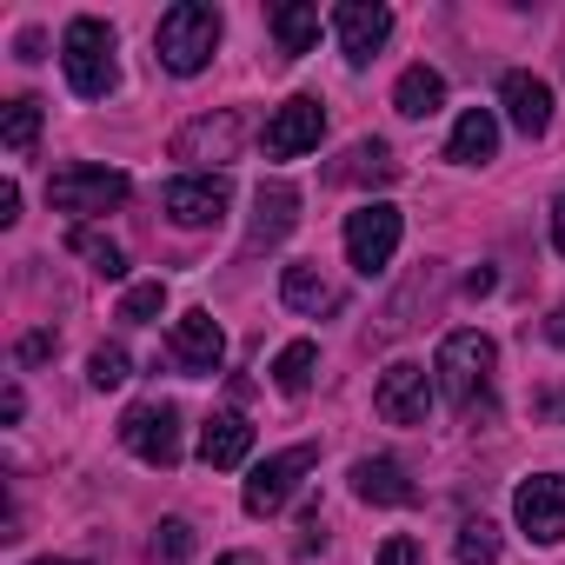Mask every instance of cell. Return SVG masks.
<instances>
[{
  "instance_id": "1",
  "label": "cell",
  "mask_w": 565,
  "mask_h": 565,
  "mask_svg": "<svg viewBox=\"0 0 565 565\" xmlns=\"http://www.w3.org/2000/svg\"><path fill=\"white\" fill-rule=\"evenodd\" d=\"M220 8H206V0H180V8H167L160 14V28H153V54H160V67L167 74H200L206 61H213V47H220Z\"/></svg>"
},
{
  "instance_id": "33",
  "label": "cell",
  "mask_w": 565,
  "mask_h": 565,
  "mask_svg": "<svg viewBox=\"0 0 565 565\" xmlns=\"http://www.w3.org/2000/svg\"><path fill=\"white\" fill-rule=\"evenodd\" d=\"M54 353V333H28L21 340V366H34V360H47Z\"/></svg>"
},
{
  "instance_id": "11",
  "label": "cell",
  "mask_w": 565,
  "mask_h": 565,
  "mask_svg": "<svg viewBox=\"0 0 565 565\" xmlns=\"http://www.w3.org/2000/svg\"><path fill=\"white\" fill-rule=\"evenodd\" d=\"M220 360H226V333H220V320H213L206 307L180 313V320H173V366H180L186 380H213Z\"/></svg>"
},
{
  "instance_id": "32",
  "label": "cell",
  "mask_w": 565,
  "mask_h": 565,
  "mask_svg": "<svg viewBox=\"0 0 565 565\" xmlns=\"http://www.w3.org/2000/svg\"><path fill=\"white\" fill-rule=\"evenodd\" d=\"M14 220H21V186L0 180V226H14Z\"/></svg>"
},
{
  "instance_id": "8",
  "label": "cell",
  "mask_w": 565,
  "mask_h": 565,
  "mask_svg": "<svg viewBox=\"0 0 565 565\" xmlns=\"http://www.w3.org/2000/svg\"><path fill=\"white\" fill-rule=\"evenodd\" d=\"M320 134H327V107H320L313 94H294L287 107H273L259 147H266V160H300V153L320 147Z\"/></svg>"
},
{
  "instance_id": "26",
  "label": "cell",
  "mask_w": 565,
  "mask_h": 565,
  "mask_svg": "<svg viewBox=\"0 0 565 565\" xmlns=\"http://www.w3.org/2000/svg\"><path fill=\"white\" fill-rule=\"evenodd\" d=\"M34 134H41V100H34V94L8 100V114H0V147H8V153H28Z\"/></svg>"
},
{
  "instance_id": "29",
  "label": "cell",
  "mask_w": 565,
  "mask_h": 565,
  "mask_svg": "<svg viewBox=\"0 0 565 565\" xmlns=\"http://www.w3.org/2000/svg\"><path fill=\"white\" fill-rule=\"evenodd\" d=\"M153 552H160V558H193V525H186V519H160Z\"/></svg>"
},
{
  "instance_id": "20",
  "label": "cell",
  "mask_w": 565,
  "mask_h": 565,
  "mask_svg": "<svg viewBox=\"0 0 565 565\" xmlns=\"http://www.w3.org/2000/svg\"><path fill=\"white\" fill-rule=\"evenodd\" d=\"M266 21H273V41H279V54H287V61H300L320 41V8H313V0H279Z\"/></svg>"
},
{
  "instance_id": "10",
  "label": "cell",
  "mask_w": 565,
  "mask_h": 565,
  "mask_svg": "<svg viewBox=\"0 0 565 565\" xmlns=\"http://www.w3.org/2000/svg\"><path fill=\"white\" fill-rule=\"evenodd\" d=\"M512 519L532 545H558L565 539V472H539L512 492Z\"/></svg>"
},
{
  "instance_id": "14",
  "label": "cell",
  "mask_w": 565,
  "mask_h": 565,
  "mask_svg": "<svg viewBox=\"0 0 565 565\" xmlns=\"http://www.w3.org/2000/svg\"><path fill=\"white\" fill-rule=\"evenodd\" d=\"M239 114H200L173 134V160H206V167H226L239 153Z\"/></svg>"
},
{
  "instance_id": "13",
  "label": "cell",
  "mask_w": 565,
  "mask_h": 565,
  "mask_svg": "<svg viewBox=\"0 0 565 565\" xmlns=\"http://www.w3.org/2000/svg\"><path fill=\"white\" fill-rule=\"evenodd\" d=\"M226 173H193V180H173L167 193H160V206H167V220L173 226H220L226 220Z\"/></svg>"
},
{
  "instance_id": "5",
  "label": "cell",
  "mask_w": 565,
  "mask_h": 565,
  "mask_svg": "<svg viewBox=\"0 0 565 565\" xmlns=\"http://www.w3.org/2000/svg\"><path fill=\"white\" fill-rule=\"evenodd\" d=\"M120 439H127V452H134L140 466L173 472V466H180V406H167V399H140V406H127Z\"/></svg>"
},
{
  "instance_id": "4",
  "label": "cell",
  "mask_w": 565,
  "mask_h": 565,
  "mask_svg": "<svg viewBox=\"0 0 565 565\" xmlns=\"http://www.w3.org/2000/svg\"><path fill=\"white\" fill-rule=\"evenodd\" d=\"M399 233H406V220L386 200H366L360 213H347V259H353V273H366V279L386 273L393 253H399Z\"/></svg>"
},
{
  "instance_id": "27",
  "label": "cell",
  "mask_w": 565,
  "mask_h": 565,
  "mask_svg": "<svg viewBox=\"0 0 565 565\" xmlns=\"http://www.w3.org/2000/svg\"><path fill=\"white\" fill-rule=\"evenodd\" d=\"M160 313H167V279H140V287H127V300H120L127 327H153Z\"/></svg>"
},
{
  "instance_id": "16",
  "label": "cell",
  "mask_w": 565,
  "mask_h": 565,
  "mask_svg": "<svg viewBox=\"0 0 565 565\" xmlns=\"http://www.w3.org/2000/svg\"><path fill=\"white\" fill-rule=\"evenodd\" d=\"M499 100H505V120H512L525 140H539V134L552 127V87H545L539 74H525V67L505 74V81H499Z\"/></svg>"
},
{
  "instance_id": "21",
  "label": "cell",
  "mask_w": 565,
  "mask_h": 565,
  "mask_svg": "<svg viewBox=\"0 0 565 565\" xmlns=\"http://www.w3.org/2000/svg\"><path fill=\"white\" fill-rule=\"evenodd\" d=\"M279 300H287L294 313H333L340 307V294H333V279L320 273V266H287V273H279Z\"/></svg>"
},
{
  "instance_id": "18",
  "label": "cell",
  "mask_w": 565,
  "mask_h": 565,
  "mask_svg": "<svg viewBox=\"0 0 565 565\" xmlns=\"http://www.w3.org/2000/svg\"><path fill=\"white\" fill-rule=\"evenodd\" d=\"M492 153H499V120H492V107H466L459 127H452V140H446V160H452V167H486Z\"/></svg>"
},
{
  "instance_id": "12",
  "label": "cell",
  "mask_w": 565,
  "mask_h": 565,
  "mask_svg": "<svg viewBox=\"0 0 565 565\" xmlns=\"http://www.w3.org/2000/svg\"><path fill=\"white\" fill-rule=\"evenodd\" d=\"M333 34H340L347 67H366L393 34V8H380V0H347V8H333Z\"/></svg>"
},
{
  "instance_id": "17",
  "label": "cell",
  "mask_w": 565,
  "mask_h": 565,
  "mask_svg": "<svg viewBox=\"0 0 565 565\" xmlns=\"http://www.w3.org/2000/svg\"><path fill=\"white\" fill-rule=\"evenodd\" d=\"M246 452H253V419H246V413H213V419L200 426V459H206L213 472L246 466Z\"/></svg>"
},
{
  "instance_id": "25",
  "label": "cell",
  "mask_w": 565,
  "mask_h": 565,
  "mask_svg": "<svg viewBox=\"0 0 565 565\" xmlns=\"http://www.w3.org/2000/svg\"><path fill=\"white\" fill-rule=\"evenodd\" d=\"M67 246H74V253H81L100 279H120V273H127V253H120L107 233H94V226H74V233H67Z\"/></svg>"
},
{
  "instance_id": "38",
  "label": "cell",
  "mask_w": 565,
  "mask_h": 565,
  "mask_svg": "<svg viewBox=\"0 0 565 565\" xmlns=\"http://www.w3.org/2000/svg\"><path fill=\"white\" fill-rule=\"evenodd\" d=\"M34 565H74V558H34Z\"/></svg>"
},
{
  "instance_id": "35",
  "label": "cell",
  "mask_w": 565,
  "mask_h": 565,
  "mask_svg": "<svg viewBox=\"0 0 565 565\" xmlns=\"http://www.w3.org/2000/svg\"><path fill=\"white\" fill-rule=\"evenodd\" d=\"M545 340H552V347H565V300H558V313L545 320Z\"/></svg>"
},
{
  "instance_id": "28",
  "label": "cell",
  "mask_w": 565,
  "mask_h": 565,
  "mask_svg": "<svg viewBox=\"0 0 565 565\" xmlns=\"http://www.w3.org/2000/svg\"><path fill=\"white\" fill-rule=\"evenodd\" d=\"M499 558V525L492 519H466L459 525V565H492Z\"/></svg>"
},
{
  "instance_id": "15",
  "label": "cell",
  "mask_w": 565,
  "mask_h": 565,
  "mask_svg": "<svg viewBox=\"0 0 565 565\" xmlns=\"http://www.w3.org/2000/svg\"><path fill=\"white\" fill-rule=\"evenodd\" d=\"M300 226V193L287 186V180H266L259 193H253V226H246V253H266V246H279Z\"/></svg>"
},
{
  "instance_id": "23",
  "label": "cell",
  "mask_w": 565,
  "mask_h": 565,
  "mask_svg": "<svg viewBox=\"0 0 565 565\" xmlns=\"http://www.w3.org/2000/svg\"><path fill=\"white\" fill-rule=\"evenodd\" d=\"M313 366H320V347H313V340L279 347V360H273V386L287 393V399H300V393L313 386Z\"/></svg>"
},
{
  "instance_id": "2",
  "label": "cell",
  "mask_w": 565,
  "mask_h": 565,
  "mask_svg": "<svg viewBox=\"0 0 565 565\" xmlns=\"http://www.w3.org/2000/svg\"><path fill=\"white\" fill-rule=\"evenodd\" d=\"M61 67H67V87H74L81 100H107V94L120 87L114 28H107V21H94V14L67 21V34H61Z\"/></svg>"
},
{
  "instance_id": "36",
  "label": "cell",
  "mask_w": 565,
  "mask_h": 565,
  "mask_svg": "<svg viewBox=\"0 0 565 565\" xmlns=\"http://www.w3.org/2000/svg\"><path fill=\"white\" fill-rule=\"evenodd\" d=\"M552 246L565 253V193H558V206H552Z\"/></svg>"
},
{
  "instance_id": "31",
  "label": "cell",
  "mask_w": 565,
  "mask_h": 565,
  "mask_svg": "<svg viewBox=\"0 0 565 565\" xmlns=\"http://www.w3.org/2000/svg\"><path fill=\"white\" fill-rule=\"evenodd\" d=\"M380 565H419V539H386L380 545Z\"/></svg>"
},
{
  "instance_id": "9",
  "label": "cell",
  "mask_w": 565,
  "mask_h": 565,
  "mask_svg": "<svg viewBox=\"0 0 565 565\" xmlns=\"http://www.w3.org/2000/svg\"><path fill=\"white\" fill-rule=\"evenodd\" d=\"M313 459H320V446H287V452H273L266 466H253V479H246V512H253V519L279 512V505L300 492V479L313 472Z\"/></svg>"
},
{
  "instance_id": "22",
  "label": "cell",
  "mask_w": 565,
  "mask_h": 565,
  "mask_svg": "<svg viewBox=\"0 0 565 565\" xmlns=\"http://www.w3.org/2000/svg\"><path fill=\"white\" fill-rule=\"evenodd\" d=\"M393 107H399L406 120H433V114L446 107V81H439L433 67H406L399 87H393Z\"/></svg>"
},
{
  "instance_id": "19",
  "label": "cell",
  "mask_w": 565,
  "mask_h": 565,
  "mask_svg": "<svg viewBox=\"0 0 565 565\" xmlns=\"http://www.w3.org/2000/svg\"><path fill=\"white\" fill-rule=\"evenodd\" d=\"M353 492L366 505H413V479H406L399 459H360L353 466Z\"/></svg>"
},
{
  "instance_id": "24",
  "label": "cell",
  "mask_w": 565,
  "mask_h": 565,
  "mask_svg": "<svg viewBox=\"0 0 565 565\" xmlns=\"http://www.w3.org/2000/svg\"><path fill=\"white\" fill-rule=\"evenodd\" d=\"M333 180H399V160L386 140H360L347 153V167H333Z\"/></svg>"
},
{
  "instance_id": "34",
  "label": "cell",
  "mask_w": 565,
  "mask_h": 565,
  "mask_svg": "<svg viewBox=\"0 0 565 565\" xmlns=\"http://www.w3.org/2000/svg\"><path fill=\"white\" fill-rule=\"evenodd\" d=\"M21 413H28V393L8 386V393H0V419H21Z\"/></svg>"
},
{
  "instance_id": "7",
  "label": "cell",
  "mask_w": 565,
  "mask_h": 565,
  "mask_svg": "<svg viewBox=\"0 0 565 565\" xmlns=\"http://www.w3.org/2000/svg\"><path fill=\"white\" fill-rule=\"evenodd\" d=\"M373 413L386 426H426L433 419V373L413 366V360H393L373 386Z\"/></svg>"
},
{
  "instance_id": "6",
  "label": "cell",
  "mask_w": 565,
  "mask_h": 565,
  "mask_svg": "<svg viewBox=\"0 0 565 565\" xmlns=\"http://www.w3.org/2000/svg\"><path fill=\"white\" fill-rule=\"evenodd\" d=\"M134 193V180L120 173V167H61L54 180H47V200L61 206V213H114L120 200Z\"/></svg>"
},
{
  "instance_id": "3",
  "label": "cell",
  "mask_w": 565,
  "mask_h": 565,
  "mask_svg": "<svg viewBox=\"0 0 565 565\" xmlns=\"http://www.w3.org/2000/svg\"><path fill=\"white\" fill-rule=\"evenodd\" d=\"M492 366H499V347L486 340V333H446V347H439V386H446V399L472 419L479 413V399H486V386H492Z\"/></svg>"
},
{
  "instance_id": "37",
  "label": "cell",
  "mask_w": 565,
  "mask_h": 565,
  "mask_svg": "<svg viewBox=\"0 0 565 565\" xmlns=\"http://www.w3.org/2000/svg\"><path fill=\"white\" fill-rule=\"evenodd\" d=\"M220 565H253V552H226V558H220Z\"/></svg>"
},
{
  "instance_id": "30",
  "label": "cell",
  "mask_w": 565,
  "mask_h": 565,
  "mask_svg": "<svg viewBox=\"0 0 565 565\" xmlns=\"http://www.w3.org/2000/svg\"><path fill=\"white\" fill-rule=\"evenodd\" d=\"M87 380H94L100 393H107V386H120V380H127V353H120V347H100V353L87 360Z\"/></svg>"
}]
</instances>
